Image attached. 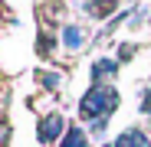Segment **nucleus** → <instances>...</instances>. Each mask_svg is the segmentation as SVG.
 Returning <instances> with one entry per match:
<instances>
[{
	"label": "nucleus",
	"instance_id": "nucleus-1",
	"mask_svg": "<svg viewBox=\"0 0 151 147\" xmlns=\"http://www.w3.org/2000/svg\"><path fill=\"white\" fill-rule=\"evenodd\" d=\"M118 108V92L112 85H92L86 95H82V102H79V114L86 121H102L105 114H112Z\"/></svg>",
	"mask_w": 151,
	"mask_h": 147
},
{
	"label": "nucleus",
	"instance_id": "nucleus-2",
	"mask_svg": "<svg viewBox=\"0 0 151 147\" xmlns=\"http://www.w3.org/2000/svg\"><path fill=\"white\" fill-rule=\"evenodd\" d=\"M63 131H66L63 114H49V118H43V121H40V131H36V134H40V141H43V144H49V141H56Z\"/></svg>",
	"mask_w": 151,
	"mask_h": 147
},
{
	"label": "nucleus",
	"instance_id": "nucleus-3",
	"mask_svg": "<svg viewBox=\"0 0 151 147\" xmlns=\"http://www.w3.org/2000/svg\"><path fill=\"white\" fill-rule=\"evenodd\" d=\"M112 147H151V141H148V134L138 131V128H125V131L115 137Z\"/></svg>",
	"mask_w": 151,
	"mask_h": 147
},
{
	"label": "nucleus",
	"instance_id": "nucleus-4",
	"mask_svg": "<svg viewBox=\"0 0 151 147\" xmlns=\"http://www.w3.org/2000/svg\"><path fill=\"white\" fill-rule=\"evenodd\" d=\"M115 72H118V62L115 59H99L92 65V79H95V85H102V79H112Z\"/></svg>",
	"mask_w": 151,
	"mask_h": 147
},
{
	"label": "nucleus",
	"instance_id": "nucleus-5",
	"mask_svg": "<svg viewBox=\"0 0 151 147\" xmlns=\"http://www.w3.org/2000/svg\"><path fill=\"white\" fill-rule=\"evenodd\" d=\"M59 147H89V141H86V134H82V128H69Z\"/></svg>",
	"mask_w": 151,
	"mask_h": 147
},
{
	"label": "nucleus",
	"instance_id": "nucleus-6",
	"mask_svg": "<svg viewBox=\"0 0 151 147\" xmlns=\"http://www.w3.org/2000/svg\"><path fill=\"white\" fill-rule=\"evenodd\" d=\"M63 43H66L69 49H79V46L86 43V36H82L79 26H66V30H63Z\"/></svg>",
	"mask_w": 151,
	"mask_h": 147
},
{
	"label": "nucleus",
	"instance_id": "nucleus-7",
	"mask_svg": "<svg viewBox=\"0 0 151 147\" xmlns=\"http://www.w3.org/2000/svg\"><path fill=\"white\" fill-rule=\"evenodd\" d=\"M141 111H145V114H151V88H148V92H145V98H141Z\"/></svg>",
	"mask_w": 151,
	"mask_h": 147
},
{
	"label": "nucleus",
	"instance_id": "nucleus-8",
	"mask_svg": "<svg viewBox=\"0 0 151 147\" xmlns=\"http://www.w3.org/2000/svg\"><path fill=\"white\" fill-rule=\"evenodd\" d=\"M105 147H109V144H105Z\"/></svg>",
	"mask_w": 151,
	"mask_h": 147
}]
</instances>
